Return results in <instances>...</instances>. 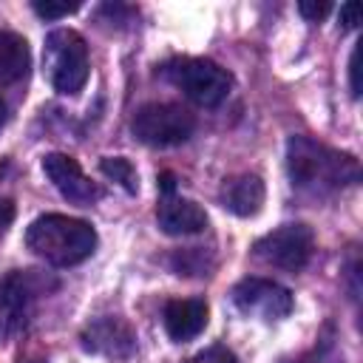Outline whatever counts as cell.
Listing matches in <instances>:
<instances>
[{
  "mask_svg": "<svg viewBox=\"0 0 363 363\" xmlns=\"http://www.w3.org/2000/svg\"><path fill=\"white\" fill-rule=\"evenodd\" d=\"M133 332L128 329V323H122L119 318H102L96 323H91L82 332V346L91 352H105L113 357H128L133 352Z\"/></svg>",
  "mask_w": 363,
  "mask_h": 363,
  "instance_id": "7c38bea8",
  "label": "cell"
},
{
  "mask_svg": "<svg viewBox=\"0 0 363 363\" xmlns=\"http://www.w3.org/2000/svg\"><path fill=\"white\" fill-rule=\"evenodd\" d=\"M26 247L51 267H74L94 252L96 230L82 218L45 213L28 224Z\"/></svg>",
  "mask_w": 363,
  "mask_h": 363,
  "instance_id": "7a4b0ae2",
  "label": "cell"
},
{
  "mask_svg": "<svg viewBox=\"0 0 363 363\" xmlns=\"http://www.w3.org/2000/svg\"><path fill=\"white\" fill-rule=\"evenodd\" d=\"M233 303L244 315L278 320L292 312V292L269 278H244L233 286Z\"/></svg>",
  "mask_w": 363,
  "mask_h": 363,
  "instance_id": "ba28073f",
  "label": "cell"
},
{
  "mask_svg": "<svg viewBox=\"0 0 363 363\" xmlns=\"http://www.w3.org/2000/svg\"><path fill=\"white\" fill-rule=\"evenodd\" d=\"M357 57H360V48L352 51L349 57V82H352V94L360 96V68H357Z\"/></svg>",
  "mask_w": 363,
  "mask_h": 363,
  "instance_id": "ffe728a7",
  "label": "cell"
},
{
  "mask_svg": "<svg viewBox=\"0 0 363 363\" xmlns=\"http://www.w3.org/2000/svg\"><path fill=\"white\" fill-rule=\"evenodd\" d=\"M43 173L74 204H91V201H96L102 196V190L82 173V167L77 164V159H71L65 153H48L43 159Z\"/></svg>",
  "mask_w": 363,
  "mask_h": 363,
  "instance_id": "9c48e42d",
  "label": "cell"
},
{
  "mask_svg": "<svg viewBox=\"0 0 363 363\" xmlns=\"http://www.w3.org/2000/svg\"><path fill=\"white\" fill-rule=\"evenodd\" d=\"M11 218H14V204H11L9 199H0V230L9 227Z\"/></svg>",
  "mask_w": 363,
  "mask_h": 363,
  "instance_id": "44dd1931",
  "label": "cell"
},
{
  "mask_svg": "<svg viewBox=\"0 0 363 363\" xmlns=\"http://www.w3.org/2000/svg\"><path fill=\"white\" fill-rule=\"evenodd\" d=\"M187 363H238L235 360V354L227 349V346H207V349H201V352H196Z\"/></svg>",
  "mask_w": 363,
  "mask_h": 363,
  "instance_id": "e0dca14e",
  "label": "cell"
},
{
  "mask_svg": "<svg viewBox=\"0 0 363 363\" xmlns=\"http://www.w3.org/2000/svg\"><path fill=\"white\" fill-rule=\"evenodd\" d=\"M286 170L298 190L315 196L335 193L360 179V167L354 156L320 145L309 136H292L286 142Z\"/></svg>",
  "mask_w": 363,
  "mask_h": 363,
  "instance_id": "6da1fadb",
  "label": "cell"
},
{
  "mask_svg": "<svg viewBox=\"0 0 363 363\" xmlns=\"http://www.w3.org/2000/svg\"><path fill=\"white\" fill-rule=\"evenodd\" d=\"M31 9H34V14H40V17H45V20H60V17H68V14H74L77 9H79V3H54V0H34L31 3Z\"/></svg>",
  "mask_w": 363,
  "mask_h": 363,
  "instance_id": "2e32d148",
  "label": "cell"
},
{
  "mask_svg": "<svg viewBox=\"0 0 363 363\" xmlns=\"http://www.w3.org/2000/svg\"><path fill=\"white\" fill-rule=\"evenodd\" d=\"M162 320H164V332L170 335V340H176V343L193 340L207 326V303L201 298L167 301L164 312H162Z\"/></svg>",
  "mask_w": 363,
  "mask_h": 363,
  "instance_id": "8fae6325",
  "label": "cell"
},
{
  "mask_svg": "<svg viewBox=\"0 0 363 363\" xmlns=\"http://www.w3.org/2000/svg\"><path fill=\"white\" fill-rule=\"evenodd\" d=\"M329 3L326 0H301L298 3V11L306 17V20H312V23H318V20H323L326 14H329Z\"/></svg>",
  "mask_w": 363,
  "mask_h": 363,
  "instance_id": "ac0fdd59",
  "label": "cell"
},
{
  "mask_svg": "<svg viewBox=\"0 0 363 363\" xmlns=\"http://www.w3.org/2000/svg\"><path fill=\"white\" fill-rule=\"evenodd\" d=\"M99 170H102L108 179H113L125 193H136V187H139L136 170H133V164H130L125 156H105V159L99 162Z\"/></svg>",
  "mask_w": 363,
  "mask_h": 363,
  "instance_id": "9a60e30c",
  "label": "cell"
},
{
  "mask_svg": "<svg viewBox=\"0 0 363 363\" xmlns=\"http://www.w3.org/2000/svg\"><path fill=\"white\" fill-rule=\"evenodd\" d=\"M31 68L28 43L14 31H0V82H20Z\"/></svg>",
  "mask_w": 363,
  "mask_h": 363,
  "instance_id": "5bb4252c",
  "label": "cell"
},
{
  "mask_svg": "<svg viewBox=\"0 0 363 363\" xmlns=\"http://www.w3.org/2000/svg\"><path fill=\"white\" fill-rule=\"evenodd\" d=\"M221 201L230 213L235 216H255L264 204V182L255 173H241L224 182L221 187Z\"/></svg>",
  "mask_w": 363,
  "mask_h": 363,
  "instance_id": "4fadbf2b",
  "label": "cell"
},
{
  "mask_svg": "<svg viewBox=\"0 0 363 363\" xmlns=\"http://www.w3.org/2000/svg\"><path fill=\"white\" fill-rule=\"evenodd\" d=\"M156 218L167 235H196L207 227V213L196 201L179 199L176 193H167L159 199Z\"/></svg>",
  "mask_w": 363,
  "mask_h": 363,
  "instance_id": "30bf717a",
  "label": "cell"
},
{
  "mask_svg": "<svg viewBox=\"0 0 363 363\" xmlns=\"http://www.w3.org/2000/svg\"><path fill=\"white\" fill-rule=\"evenodd\" d=\"M45 74L54 91L74 96L88 82V45L74 28H54L43 51Z\"/></svg>",
  "mask_w": 363,
  "mask_h": 363,
  "instance_id": "3957f363",
  "label": "cell"
},
{
  "mask_svg": "<svg viewBox=\"0 0 363 363\" xmlns=\"http://www.w3.org/2000/svg\"><path fill=\"white\" fill-rule=\"evenodd\" d=\"M54 281L37 269H14L0 281V340H9L26 332L40 295H45Z\"/></svg>",
  "mask_w": 363,
  "mask_h": 363,
  "instance_id": "277c9868",
  "label": "cell"
},
{
  "mask_svg": "<svg viewBox=\"0 0 363 363\" xmlns=\"http://www.w3.org/2000/svg\"><path fill=\"white\" fill-rule=\"evenodd\" d=\"M6 122V102H3V96H0V125Z\"/></svg>",
  "mask_w": 363,
  "mask_h": 363,
  "instance_id": "603a6c76",
  "label": "cell"
},
{
  "mask_svg": "<svg viewBox=\"0 0 363 363\" xmlns=\"http://www.w3.org/2000/svg\"><path fill=\"white\" fill-rule=\"evenodd\" d=\"M130 130H133V136L139 142H145L150 147H170V145L187 142L193 136L196 119L182 105H173V102H147V105H142L133 113Z\"/></svg>",
  "mask_w": 363,
  "mask_h": 363,
  "instance_id": "8992f818",
  "label": "cell"
},
{
  "mask_svg": "<svg viewBox=\"0 0 363 363\" xmlns=\"http://www.w3.org/2000/svg\"><path fill=\"white\" fill-rule=\"evenodd\" d=\"M340 23H343V28H357V23H360V6L357 3H343L340 6Z\"/></svg>",
  "mask_w": 363,
  "mask_h": 363,
  "instance_id": "d6986e66",
  "label": "cell"
},
{
  "mask_svg": "<svg viewBox=\"0 0 363 363\" xmlns=\"http://www.w3.org/2000/svg\"><path fill=\"white\" fill-rule=\"evenodd\" d=\"M164 77L179 85L187 99H193L201 108H216L227 99L233 88V77L227 68H221L213 60L204 57H182L164 65Z\"/></svg>",
  "mask_w": 363,
  "mask_h": 363,
  "instance_id": "5b68a950",
  "label": "cell"
},
{
  "mask_svg": "<svg viewBox=\"0 0 363 363\" xmlns=\"http://www.w3.org/2000/svg\"><path fill=\"white\" fill-rule=\"evenodd\" d=\"M252 250L261 261L281 267L286 272H298L309 264L315 252V235L306 224H281L278 230L261 235Z\"/></svg>",
  "mask_w": 363,
  "mask_h": 363,
  "instance_id": "52a82bcc",
  "label": "cell"
},
{
  "mask_svg": "<svg viewBox=\"0 0 363 363\" xmlns=\"http://www.w3.org/2000/svg\"><path fill=\"white\" fill-rule=\"evenodd\" d=\"M159 190H162V196H167V193H176V176H173L170 170H164V173L159 176Z\"/></svg>",
  "mask_w": 363,
  "mask_h": 363,
  "instance_id": "7402d4cb",
  "label": "cell"
}]
</instances>
